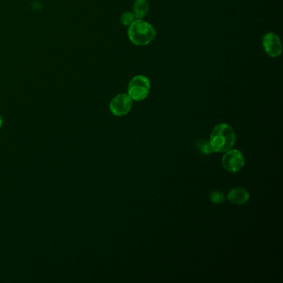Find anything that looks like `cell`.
<instances>
[{
	"instance_id": "cell-7",
	"label": "cell",
	"mask_w": 283,
	"mask_h": 283,
	"mask_svg": "<svg viewBox=\"0 0 283 283\" xmlns=\"http://www.w3.org/2000/svg\"><path fill=\"white\" fill-rule=\"evenodd\" d=\"M229 202L237 205L246 204L250 199V194L244 188L237 187L232 189L227 195Z\"/></svg>"
},
{
	"instance_id": "cell-5",
	"label": "cell",
	"mask_w": 283,
	"mask_h": 283,
	"mask_svg": "<svg viewBox=\"0 0 283 283\" xmlns=\"http://www.w3.org/2000/svg\"><path fill=\"white\" fill-rule=\"evenodd\" d=\"M133 100L128 94L121 93L115 96L110 103V111L114 116H124L131 111Z\"/></svg>"
},
{
	"instance_id": "cell-1",
	"label": "cell",
	"mask_w": 283,
	"mask_h": 283,
	"mask_svg": "<svg viewBox=\"0 0 283 283\" xmlns=\"http://www.w3.org/2000/svg\"><path fill=\"white\" fill-rule=\"evenodd\" d=\"M236 133L231 126L226 123L217 125L210 135V144L214 152L225 153L234 147Z\"/></svg>"
},
{
	"instance_id": "cell-11",
	"label": "cell",
	"mask_w": 283,
	"mask_h": 283,
	"mask_svg": "<svg viewBox=\"0 0 283 283\" xmlns=\"http://www.w3.org/2000/svg\"><path fill=\"white\" fill-rule=\"evenodd\" d=\"M201 150H203V152L205 153V154H208V155L214 152L210 142L205 143V144L201 146Z\"/></svg>"
},
{
	"instance_id": "cell-6",
	"label": "cell",
	"mask_w": 283,
	"mask_h": 283,
	"mask_svg": "<svg viewBox=\"0 0 283 283\" xmlns=\"http://www.w3.org/2000/svg\"><path fill=\"white\" fill-rule=\"evenodd\" d=\"M263 46L267 54L278 57L282 54L283 45L280 37L274 32H268L263 38Z\"/></svg>"
},
{
	"instance_id": "cell-10",
	"label": "cell",
	"mask_w": 283,
	"mask_h": 283,
	"mask_svg": "<svg viewBox=\"0 0 283 283\" xmlns=\"http://www.w3.org/2000/svg\"><path fill=\"white\" fill-rule=\"evenodd\" d=\"M210 200L212 201L214 204H222L224 201V195L220 191H213L210 194Z\"/></svg>"
},
{
	"instance_id": "cell-9",
	"label": "cell",
	"mask_w": 283,
	"mask_h": 283,
	"mask_svg": "<svg viewBox=\"0 0 283 283\" xmlns=\"http://www.w3.org/2000/svg\"><path fill=\"white\" fill-rule=\"evenodd\" d=\"M136 20V17L132 12H126L122 13L121 17V22L124 26H130Z\"/></svg>"
},
{
	"instance_id": "cell-2",
	"label": "cell",
	"mask_w": 283,
	"mask_h": 283,
	"mask_svg": "<svg viewBox=\"0 0 283 283\" xmlns=\"http://www.w3.org/2000/svg\"><path fill=\"white\" fill-rule=\"evenodd\" d=\"M129 39L137 46L150 44L156 36L155 27L142 19H136L128 27Z\"/></svg>"
},
{
	"instance_id": "cell-12",
	"label": "cell",
	"mask_w": 283,
	"mask_h": 283,
	"mask_svg": "<svg viewBox=\"0 0 283 283\" xmlns=\"http://www.w3.org/2000/svg\"><path fill=\"white\" fill-rule=\"evenodd\" d=\"M2 116H0V128H1V127H2Z\"/></svg>"
},
{
	"instance_id": "cell-4",
	"label": "cell",
	"mask_w": 283,
	"mask_h": 283,
	"mask_svg": "<svg viewBox=\"0 0 283 283\" xmlns=\"http://www.w3.org/2000/svg\"><path fill=\"white\" fill-rule=\"evenodd\" d=\"M222 164L228 172L238 173L244 167L245 158L240 150L231 149L224 154Z\"/></svg>"
},
{
	"instance_id": "cell-8",
	"label": "cell",
	"mask_w": 283,
	"mask_h": 283,
	"mask_svg": "<svg viewBox=\"0 0 283 283\" xmlns=\"http://www.w3.org/2000/svg\"><path fill=\"white\" fill-rule=\"evenodd\" d=\"M150 10L147 0H136L133 4V13L137 19L145 17Z\"/></svg>"
},
{
	"instance_id": "cell-3",
	"label": "cell",
	"mask_w": 283,
	"mask_h": 283,
	"mask_svg": "<svg viewBox=\"0 0 283 283\" xmlns=\"http://www.w3.org/2000/svg\"><path fill=\"white\" fill-rule=\"evenodd\" d=\"M127 91L129 96L133 101H141L145 100L150 94V80L142 75L134 76L129 82Z\"/></svg>"
}]
</instances>
